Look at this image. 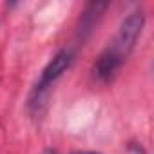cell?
Returning <instances> with one entry per match:
<instances>
[{
    "label": "cell",
    "instance_id": "cell-1",
    "mask_svg": "<svg viewBox=\"0 0 154 154\" xmlns=\"http://www.w3.org/2000/svg\"><path fill=\"white\" fill-rule=\"evenodd\" d=\"M145 26V15L143 11H132L118 27V33L111 45L102 51V54L96 58L93 65V74L102 82H109L118 72L122 63L127 60L131 51L134 49L141 31Z\"/></svg>",
    "mask_w": 154,
    "mask_h": 154
},
{
    "label": "cell",
    "instance_id": "cell-2",
    "mask_svg": "<svg viewBox=\"0 0 154 154\" xmlns=\"http://www.w3.org/2000/svg\"><path fill=\"white\" fill-rule=\"evenodd\" d=\"M71 63H72V53H71L69 49H60V51L49 60V63L44 67L40 78H38V82H36V85H35V89H33V93H31V102H29L31 107H36V109H38V107L42 105L47 89L71 67Z\"/></svg>",
    "mask_w": 154,
    "mask_h": 154
},
{
    "label": "cell",
    "instance_id": "cell-3",
    "mask_svg": "<svg viewBox=\"0 0 154 154\" xmlns=\"http://www.w3.org/2000/svg\"><path fill=\"white\" fill-rule=\"evenodd\" d=\"M72 154H98V152H91V150H76Z\"/></svg>",
    "mask_w": 154,
    "mask_h": 154
}]
</instances>
